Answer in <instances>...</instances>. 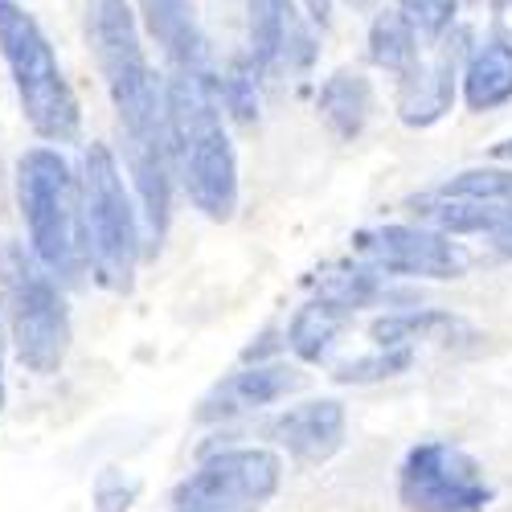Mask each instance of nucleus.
Listing matches in <instances>:
<instances>
[{
    "mask_svg": "<svg viewBox=\"0 0 512 512\" xmlns=\"http://www.w3.org/2000/svg\"><path fill=\"white\" fill-rule=\"evenodd\" d=\"M87 37L127 140L123 156L136 185L144 242L160 246L173 222V144L164 123V82L144 54L132 0H87Z\"/></svg>",
    "mask_w": 512,
    "mask_h": 512,
    "instance_id": "1",
    "label": "nucleus"
},
{
    "mask_svg": "<svg viewBox=\"0 0 512 512\" xmlns=\"http://www.w3.org/2000/svg\"><path fill=\"white\" fill-rule=\"evenodd\" d=\"M164 123H168V144H173V168L185 181L189 201L209 222H230L238 209V156L226 136L213 66L168 70Z\"/></svg>",
    "mask_w": 512,
    "mask_h": 512,
    "instance_id": "2",
    "label": "nucleus"
},
{
    "mask_svg": "<svg viewBox=\"0 0 512 512\" xmlns=\"http://www.w3.org/2000/svg\"><path fill=\"white\" fill-rule=\"evenodd\" d=\"M78 242H82V263H91L99 287L132 291L140 250H144V226H140V209L132 193H127V181L119 173V160L107 144H91L82 152Z\"/></svg>",
    "mask_w": 512,
    "mask_h": 512,
    "instance_id": "3",
    "label": "nucleus"
},
{
    "mask_svg": "<svg viewBox=\"0 0 512 512\" xmlns=\"http://www.w3.org/2000/svg\"><path fill=\"white\" fill-rule=\"evenodd\" d=\"M0 58H5L21 115L33 132L46 144L78 140L82 132L78 95L50 46L46 29L17 0H0Z\"/></svg>",
    "mask_w": 512,
    "mask_h": 512,
    "instance_id": "4",
    "label": "nucleus"
},
{
    "mask_svg": "<svg viewBox=\"0 0 512 512\" xmlns=\"http://www.w3.org/2000/svg\"><path fill=\"white\" fill-rule=\"evenodd\" d=\"M0 291H5L0 324H5L13 357L37 377L58 373L74 336L62 283L33 259L29 246H5L0 250Z\"/></svg>",
    "mask_w": 512,
    "mask_h": 512,
    "instance_id": "5",
    "label": "nucleus"
},
{
    "mask_svg": "<svg viewBox=\"0 0 512 512\" xmlns=\"http://www.w3.org/2000/svg\"><path fill=\"white\" fill-rule=\"evenodd\" d=\"M17 205H21L29 254L58 283H74L82 275L78 177L58 148L37 144L17 156Z\"/></svg>",
    "mask_w": 512,
    "mask_h": 512,
    "instance_id": "6",
    "label": "nucleus"
},
{
    "mask_svg": "<svg viewBox=\"0 0 512 512\" xmlns=\"http://www.w3.org/2000/svg\"><path fill=\"white\" fill-rule=\"evenodd\" d=\"M283 484V463L267 447H226L197 463L173 488V512H263Z\"/></svg>",
    "mask_w": 512,
    "mask_h": 512,
    "instance_id": "7",
    "label": "nucleus"
},
{
    "mask_svg": "<svg viewBox=\"0 0 512 512\" xmlns=\"http://www.w3.org/2000/svg\"><path fill=\"white\" fill-rule=\"evenodd\" d=\"M398 500L406 512H484L492 504V484L467 451L431 439L402 459Z\"/></svg>",
    "mask_w": 512,
    "mask_h": 512,
    "instance_id": "8",
    "label": "nucleus"
},
{
    "mask_svg": "<svg viewBox=\"0 0 512 512\" xmlns=\"http://www.w3.org/2000/svg\"><path fill=\"white\" fill-rule=\"evenodd\" d=\"M353 250L365 267L381 275H414V279H459L467 271V250L455 234L418 230V226H377L353 238Z\"/></svg>",
    "mask_w": 512,
    "mask_h": 512,
    "instance_id": "9",
    "label": "nucleus"
},
{
    "mask_svg": "<svg viewBox=\"0 0 512 512\" xmlns=\"http://www.w3.org/2000/svg\"><path fill=\"white\" fill-rule=\"evenodd\" d=\"M246 58L263 82L312 70L316 37L295 0H246Z\"/></svg>",
    "mask_w": 512,
    "mask_h": 512,
    "instance_id": "10",
    "label": "nucleus"
},
{
    "mask_svg": "<svg viewBox=\"0 0 512 512\" xmlns=\"http://www.w3.org/2000/svg\"><path fill=\"white\" fill-rule=\"evenodd\" d=\"M300 381L304 377L291 365H242L201 398L197 418L201 422H230V418L254 414V410H263V406L295 394Z\"/></svg>",
    "mask_w": 512,
    "mask_h": 512,
    "instance_id": "11",
    "label": "nucleus"
},
{
    "mask_svg": "<svg viewBox=\"0 0 512 512\" xmlns=\"http://www.w3.org/2000/svg\"><path fill=\"white\" fill-rule=\"evenodd\" d=\"M463 33L455 41H443V50L435 62H414L402 74V91H398V115L406 127H431L451 111L455 99V74L463 62Z\"/></svg>",
    "mask_w": 512,
    "mask_h": 512,
    "instance_id": "12",
    "label": "nucleus"
},
{
    "mask_svg": "<svg viewBox=\"0 0 512 512\" xmlns=\"http://www.w3.org/2000/svg\"><path fill=\"white\" fill-rule=\"evenodd\" d=\"M271 435L300 463H328L345 447V406L332 398L291 406L271 422Z\"/></svg>",
    "mask_w": 512,
    "mask_h": 512,
    "instance_id": "13",
    "label": "nucleus"
},
{
    "mask_svg": "<svg viewBox=\"0 0 512 512\" xmlns=\"http://www.w3.org/2000/svg\"><path fill=\"white\" fill-rule=\"evenodd\" d=\"M140 17L168 58V70H205L209 50H205V33L197 21L193 0H136Z\"/></svg>",
    "mask_w": 512,
    "mask_h": 512,
    "instance_id": "14",
    "label": "nucleus"
},
{
    "mask_svg": "<svg viewBox=\"0 0 512 512\" xmlns=\"http://www.w3.org/2000/svg\"><path fill=\"white\" fill-rule=\"evenodd\" d=\"M463 103L472 111H496L512 99V33L484 37L463 54Z\"/></svg>",
    "mask_w": 512,
    "mask_h": 512,
    "instance_id": "15",
    "label": "nucleus"
},
{
    "mask_svg": "<svg viewBox=\"0 0 512 512\" xmlns=\"http://www.w3.org/2000/svg\"><path fill=\"white\" fill-rule=\"evenodd\" d=\"M426 218L443 234H484L496 250L512 254V201H467V197H422Z\"/></svg>",
    "mask_w": 512,
    "mask_h": 512,
    "instance_id": "16",
    "label": "nucleus"
},
{
    "mask_svg": "<svg viewBox=\"0 0 512 512\" xmlns=\"http://www.w3.org/2000/svg\"><path fill=\"white\" fill-rule=\"evenodd\" d=\"M316 111L332 136L357 140L373 111V82L361 70H336L332 78H324V87L316 95Z\"/></svg>",
    "mask_w": 512,
    "mask_h": 512,
    "instance_id": "17",
    "label": "nucleus"
},
{
    "mask_svg": "<svg viewBox=\"0 0 512 512\" xmlns=\"http://www.w3.org/2000/svg\"><path fill=\"white\" fill-rule=\"evenodd\" d=\"M353 320V308H345L340 300H332V295H320L316 291V300L304 304L300 312H295L291 328H287V349L300 357V361H324L336 345V336L340 328H345Z\"/></svg>",
    "mask_w": 512,
    "mask_h": 512,
    "instance_id": "18",
    "label": "nucleus"
},
{
    "mask_svg": "<svg viewBox=\"0 0 512 512\" xmlns=\"http://www.w3.org/2000/svg\"><path fill=\"white\" fill-rule=\"evenodd\" d=\"M455 332H463V324L455 316L431 312V308L394 312V316H381L369 324V336L377 349H414L418 340H451Z\"/></svg>",
    "mask_w": 512,
    "mask_h": 512,
    "instance_id": "19",
    "label": "nucleus"
},
{
    "mask_svg": "<svg viewBox=\"0 0 512 512\" xmlns=\"http://www.w3.org/2000/svg\"><path fill=\"white\" fill-rule=\"evenodd\" d=\"M369 62L398 74V78L418 62V29L398 9H386V13L373 17V25H369Z\"/></svg>",
    "mask_w": 512,
    "mask_h": 512,
    "instance_id": "20",
    "label": "nucleus"
},
{
    "mask_svg": "<svg viewBox=\"0 0 512 512\" xmlns=\"http://www.w3.org/2000/svg\"><path fill=\"white\" fill-rule=\"evenodd\" d=\"M259 74H254L250 58H234L222 74H218V99H222V111H230L234 119L250 123L254 115H259Z\"/></svg>",
    "mask_w": 512,
    "mask_h": 512,
    "instance_id": "21",
    "label": "nucleus"
},
{
    "mask_svg": "<svg viewBox=\"0 0 512 512\" xmlns=\"http://www.w3.org/2000/svg\"><path fill=\"white\" fill-rule=\"evenodd\" d=\"M410 365H414V349H377L369 357H357L349 365H340L336 381H345V386H369V381L406 373Z\"/></svg>",
    "mask_w": 512,
    "mask_h": 512,
    "instance_id": "22",
    "label": "nucleus"
},
{
    "mask_svg": "<svg viewBox=\"0 0 512 512\" xmlns=\"http://www.w3.org/2000/svg\"><path fill=\"white\" fill-rule=\"evenodd\" d=\"M459 0H398V13L422 33V37H443L455 25Z\"/></svg>",
    "mask_w": 512,
    "mask_h": 512,
    "instance_id": "23",
    "label": "nucleus"
},
{
    "mask_svg": "<svg viewBox=\"0 0 512 512\" xmlns=\"http://www.w3.org/2000/svg\"><path fill=\"white\" fill-rule=\"evenodd\" d=\"M91 500L99 512H132V504L140 500V480L119 472V467H107L91 488Z\"/></svg>",
    "mask_w": 512,
    "mask_h": 512,
    "instance_id": "24",
    "label": "nucleus"
},
{
    "mask_svg": "<svg viewBox=\"0 0 512 512\" xmlns=\"http://www.w3.org/2000/svg\"><path fill=\"white\" fill-rule=\"evenodd\" d=\"M308 9V25L312 29H328L332 25V0H304Z\"/></svg>",
    "mask_w": 512,
    "mask_h": 512,
    "instance_id": "25",
    "label": "nucleus"
},
{
    "mask_svg": "<svg viewBox=\"0 0 512 512\" xmlns=\"http://www.w3.org/2000/svg\"><path fill=\"white\" fill-rule=\"evenodd\" d=\"M5 324H0V414H5V398H9V386H5Z\"/></svg>",
    "mask_w": 512,
    "mask_h": 512,
    "instance_id": "26",
    "label": "nucleus"
},
{
    "mask_svg": "<svg viewBox=\"0 0 512 512\" xmlns=\"http://www.w3.org/2000/svg\"><path fill=\"white\" fill-rule=\"evenodd\" d=\"M492 5H496V9H512V0H492Z\"/></svg>",
    "mask_w": 512,
    "mask_h": 512,
    "instance_id": "27",
    "label": "nucleus"
},
{
    "mask_svg": "<svg viewBox=\"0 0 512 512\" xmlns=\"http://www.w3.org/2000/svg\"><path fill=\"white\" fill-rule=\"evenodd\" d=\"M353 5H365V0H353Z\"/></svg>",
    "mask_w": 512,
    "mask_h": 512,
    "instance_id": "28",
    "label": "nucleus"
}]
</instances>
